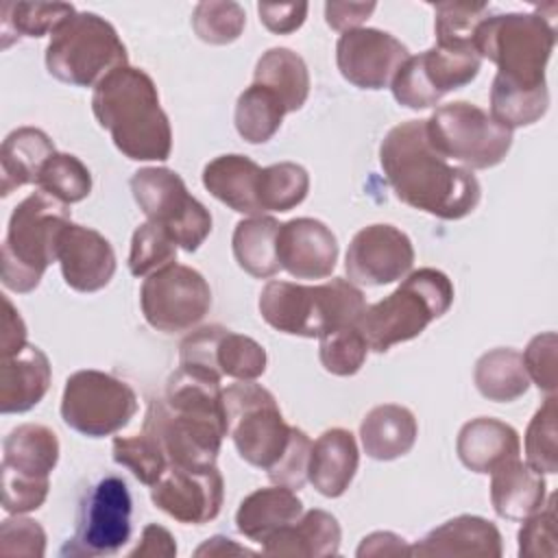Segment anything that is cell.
<instances>
[{"label": "cell", "instance_id": "cell-1", "mask_svg": "<svg viewBox=\"0 0 558 558\" xmlns=\"http://www.w3.org/2000/svg\"><path fill=\"white\" fill-rule=\"evenodd\" d=\"M379 163L401 203L436 218L460 220L480 203L475 174L449 163L429 144L425 120L392 126L381 140Z\"/></svg>", "mask_w": 558, "mask_h": 558}, {"label": "cell", "instance_id": "cell-2", "mask_svg": "<svg viewBox=\"0 0 558 558\" xmlns=\"http://www.w3.org/2000/svg\"><path fill=\"white\" fill-rule=\"evenodd\" d=\"M92 111L116 148L133 161H166L172 129L159 105L155 81L140 68H118L92 94Z\"/></svg>", "mask_w": 558, "mask_h": 558}, {"label": "cell", "instance_id": "cell-3", "mask_svg": "<svg viewBox=\"0 0 558 558\" xmlns=\"http://www.w3.org/2000/svg\"><path fill=\"white\" fill-rule=\"evenodd\" d=\"M257 307L262 318L281 333L320 338L333 329L357 325L366 301L355 283L333 277L318 286L268 281Z\"/></svg>", "mask_w": 558, "mask_h": 558}, {"label": "cell", "instance_id": "cell-4", "mask_svg": "<svg viewBox=\"0 0 558 558\" xmlns=\"http://www.w3.org/2000/svg\"><path fill=\"white\" fill-rule=\"evenodd\" d=\"M70 220V205L44 190L17 203L2 242V286L7 290L26 294L41 283L46 268L57 262V240Z\"/></svg>", "mask_w": 558, "mask_h": 558}, {"label": "cell", "instance_id": "cell-5", "mask_svg": "<svg viewBox=\"0 0 558 558\" xmlns=\"http://www.w3.org/2000/svg\"><path fill=\"white\" fill-rule=\"evenodd\" d=\"M451 303V279L442 270L418 268L408 272L401 286L386 299L366 305L357 327L371 351L386 353L390 347L425 331L432 320L449 312Z\"/></svg>", "mask_w": 558, "mask_h": 558}, {"label": "cell", "instance_id": "cell-6", "mask_svg": "<svg viewBox=\"0 0 558 558\" xmlns=\"http://www.w3.org/2000/svg\"><path fill=\"white\" fill-rule=\"evenodd\" d=\"M556 46V28L541 13L488 15L473 35L480 57L497 65V76L521 85L543 87L545 68Z\"/></svg>", "mask_w": 558, "mask_h": 558}, {"label": "cell", "instance_id": "cell-7", "mask_svg": "<svg viewBox=\"0 0 558 558\" xmlns=\"http://www.w3.org/2000/svg\"><path fill=\"white\" fill-rule=\"evenodd\" d=\"M129 65L126 46L118 31L100 15L76 11L46 46V70L61 83L96 87L107 74Z\"/></svg>", "mask_w": 558, "mask_h": 558}, {"label": "cell", "instance_id": "cell-8", "mask_svg": "<svg viewBox=\"0 0 558 558\" xmlns=\"http://www.w3.org/2000/svg\"><path fill=\"white\" fill-rule=\"evenodd\" d=\"M429 144L466 170H484L501 163L512 146V131L490 113L466 100L440 105L425 120Z\"/></svg>", "mask_w": 558, "mask_h": 558}, {"label": "cell", "instance_id": "cell-9", "mask_svg": "<svg viewBox=\"0 0 558 558\" xmlns=\"http://www.w3.org/2000/svg\"><path fill=\"white\" fill-rule=\"evenodd\" d=\"M222 405L227 434L240 458L268 471L286 451L292 434L272 392L255 381H238L222 390Z\"/></svg>", "mask_w": 558, "mask_h": 558}, {"label": "cell", "instance_id": "cell-10", "mask_svg": "<svg viewBox=\"0 0 558 558\" xmlns=\"http://www.w3.org/2000/svg\"><path fill=\"white\" fill-rule=\"evenodd\" d=\"M131 192L144 216L163 227L183 251H196L211 233L209 209L187 192L174 170L140 168L131 177Z\"/></svg>", "mask_w": 558, "mask_h": 558}, {"label": "cell", "instance_id": "cell-11", "mask_svg": "<svg viewBox=\"0 0 558 558\" xmlns=\"http://www.w3.org/2000/svg\"><path fill=\"white\" fill-rule=\"evenodd\" d=\"M137 412L135 390L102 371L83 368L65 379L61 397L63 423L89 438L120 432Z\"/></svg>", "mask_w": 558, "mask_h": 558}, {"label": "cell", "instance_id": "cell-12", "mask_svg": "<svg viewBox=\"0 0 558 558\" xmlns=\"http://www.w3.org/2000/svg\"><path fill=\"white\" fill-rule=\"evenodd\" d=\"M482 68V57L473 46L434 44L408 61L395 74L390 89L399 105L408 109H427L453 89L469 85Z\"/></svg>", "mask_w": 558, "mask_h": 558}, {"label": "cell", "instance_id": "cell-13", "mask_svg": "<svg viewBox=\"0 0 558 558\" xmlns=\"http://www.w3.org/2000/svg\"><path fill=\"white\" fill-rule=\"evenodd\" d=\"M131 493L122 477L98 480L81 499L76 534L61 549L63 556H111L131 538Z\"/></svg>", "mask_w": 558, "mask_h": 558}, {"label": "cell", "instance_id": "cell-14", "mask_svg": "<svg viewBox=\"0 0 558 558\" xmlns=\"http://www.w3.org/2000/svg\"><path fill=\"white\" fill-rule=\"evenodd\" d=\"M146 323L163 333L194 329L211 307L207 279L183 264H170L148 275L140 290Z\"/></svg>", "mask_w": 558, "mask_h": 558}, {"label": "cell", "instance_id": "cell-15", "mask_svg": "<svg viewBox=\"0 0 558 558\" xmlns=\"http://www.w3.org/2000/svg\"><path fill=\"white\" fill-rule=\"evenodd\" d=\"M414 266L412 240L392 225H368L360 229L344 257V270L351 283L386 286L403 279Z\"/></svg>", "mask_w": 558, "mask_h": 558}, {"label": "cell", "instance_id": "cell-16", "mask_svg": "<svg viewBox=\"0 0 558 558\" xmlns=\"http://www.w3.org/2000/svg\"><path fill=\"white\" fill-rule=\"evenodd\" d=\"M408 57V48L395 35L379 28L360 26L347 31L336 44L340 74L360 89L388 87Z\"/></svg>", "mask_w": 558, "mask_h": 558}, {"label": "cell", "instance_id": "cell-17", "mask_svg": "<svg viewBox=\"0 0 558 558\" xmlns=\"http://www.w3.org/2000/svg\"><path fill=\"white\" fill-rule=\"evenodd\" d=\"M150 499L174 521L203 525L218 517L225 499V482L216 466L196 471L170 464L150 486Z\"/></svg>", "mask_w": 558, "mask_h": 558}, {"label": "cell", "instance_id": "cell-18", "mask_svg": "<svg viewBox=\"0 0 558 558\" xmlns=\"http://www.w3.org/2000/svg\"><path fill=\"white\" fill-rule=\"evenodd\" d=\"M57 262L63 281L76 292H98L109 286L116 272L111 242L96 229L74 225L72 220L59 233Z\"/></svg>", "mask_w": 558, "mask_h": 558}, {"label": "cell", "instance_id": "cell-19", "mask_svg": "<svg viewBox=\"0 0 558 558\" xmlns=\"http://www.w3.org/2000/svg\"><path fill=\"white\" fill-rule=\"evenodd\" d=\"M277 259L296 279H325L338 262L333 231L316 218H292L279 225Z\"/></svg>", "mask_w": 558, "mask_h": 558}, {"label": "cell", "instance_id": "cell-20", "mask_svg": "<svg viewBox=\"0 0 558 558\" xmlns=\"http://www.w3.org/2000/svg\"><path fill=\"white\" fill-rule=\"evenodd\" d=\"M504 551L501 534L493 521L475 514H460L434 527L425 538L410 545V556H488Z\"/></svg>", "mask_w": 558, "mask_h": 558}, {"label": "cell", "instance_id": "cell-21", "mask_svg": "<svg viewBox=\"0 0 558 558\" xmlns=\"http://www.w3.org/2000/svg\"><path fill=\"white\" fill-rule=\"evenodd\" d=\"M52 381V368L48 355L26 344L13 355L2 357L0 366V412L22 414L35 408L48 392Z\"/></svg>", "mask_w": 558, "mask_h": 558}, {"label": "cell", "instance_id": "cell-22", "mask_svg": "<svg viewBox=\"0 0 558 558\" xmlns=\"http://www.w3.org/2000/svg\"><path fill=\"white\" fill-rule=\"evenodd\" d=\"M360 464V451L355 436L349 429H325L314 442L310 453L307 482L323 497H340L355 477Z\"/></svg>", "mask_w": 558, "mask_h": 558}, {"label": "cell", "instance_id": "cell-23", "mask_svg": "<svg viewBox=\"0 0 558 558\" xmlns=\"http://www.w3.org/2000/svg\"><path fill=\"white\" fill-rule=\"evenodd\" d=\"M262 168L244 155H220L203 168L205 190L238 214L264 216L259 203Z\"/></svg>", "mask_w": 558, "mask_h": 558}, {"label": "cell", "instance_id": "cell-24", "mask_svg": "<svg viewBox=\"0 0 558 558\" xmlns=\"http://www.w3.org/2000/svg\"><path fill=\"white\" fill-rule=\"evenodd\" d=\"M301 514L303 501L296 497V490L275 484L270 488H257L242 499L235 512V527L244 538L264 545Z\"/></svg>", "mask_w": 558, "mask_h": 558}, {"label": "cell", "instance_id": "cell-25", "mask_svg": "<svg viewBox=\"0 0 558 558\" xmlns=\"http://www.w3.org/2000/svg\"><path fill=\"white\" fill-rule=\"evenodd\" d=\"M456 451L469 471L493 473L499 464L519 456L521 442L512 425L499 418L480 416L462 425Z\"/></svg>", "mask_w": 558, "mask_h": 558}, {"label": "cell", "instance_id": "cell-26", "mask_svg": "<svg viewBox=\"0 0 558 558\" xmlns=\"http://www.w3.org/2000/svg\"><path fill=\"white\" fill-rule=\"evenodd\" d=\"M545 477L519 456L490 473V504L501 519L523 521L545 504Z\"/></svg>", "mask_w": 558, "mask_h": 558}, {"label": "cell", "instance_id": "cell-27", "mask_svg": "<svg viewBox=\"0 0 558 558\" xmlns=\"http://www.w3.org/2000/svg\"><path fill=\"white\" fill-rule=\"evenodd\" d=\"M57 462L59 438L46 425H17L2 440V473L31 480H48Z\"/></svg>", "mask_w": 558, "mask_h": 558}, {"label": "cell", "instance_id": "cell-28", "mask_svg": "<svg viewBox=\"0 0 558 558\" xmlns=\"http://www.w3.org/2000/svg\"><path fill=\"white\" fill-rule=\"evenodd\" d=\"M340 523L325 510H307L292 525L277 532L262 545L266 556H336L340 549Z\"/></svg>", "mask_w": 558, "mask_h": 558}, {"label": "cell", "instance_id": "cell-29", "mask_svg": "<svg viewBox=\"0 0 558 558\" xmlns=\"http://www.w3.org/2000/svg\"><path fill=\"white\" fill-rule=\"evenodd\" d=\"M418 425L414 414L397 403H381L366 412L360 423V440L368 458L397 460L416 442Z\"/></svg>", "mask_w": 558, "mask_h": 558}, {"label": "cell", "instance_id": "cell-30", "mask_svg": "<svg viewBox=\"0 0 558 558\" xmlns=\"http://www.w3.org/2000/svg\"><path fill=\"white\" fill-rule=\"evenodd\" d=\"M57 153L52 140L35 126L11 131L0 148V194L9 196L22 185L35 183L41 166Z\"/></svg>", "mask_w": 558, "mask_h": 558}, {"label": "cell", "instance_id": "cell-31", "mask_svg": "<svg viewBox=\"0 0 558 558\" xmlns=\"http://www.w3.org/2000/svg\"><path fill=\"white\" fill-rule=\"evenodd\" d=\"M253 83L275 92L288 113L299 111L310 96L307 65L290 48L266 50L255 63Z\"/></svg>", "mask_w": 558, "mask_h": 558}, {"label": "cell", "instance_id": "cell-32", "mask_svg": "<svg viewBox=\"0 0 558 558\" xmlns=\"http://www.w3.org/2000/svg\"><path fill=\"white\" fill-rule=\"evenodd\" d=\"M279 222L272 216H251L233 229L231 248L238 266L257 279H268L281 270L277 259Z\"/></svg>", "mask_w": 558, "mask_h": 558}, {"label": "cell", "instance_id": "cell-33", "mask_svg": "<svg viewBox=\"0 0 558 558\" xmlns=\"http://www.w3.org/2000/svg\"><path fill=\"white\" fill-rule=\"evenodd\" d=\"M473 379L480 395L497 403L517 401L530 388V377L521 353L506 347L484 353L475 362Z\"/></svg>", "mask_w": 558, "mask_h": 558}, {"label": "cell", "instance_id": "cell-34", "mask_svg": "<svg viewBox=\"0 0 558 558\" xmlns=\"http://www.w3.org/2000/svg\"><path fill=\"white\" fill-rule=\"evenodd\" d=\"M549 107L547 85L521 87L495 74L490 87V116L506 129H521L538 122Z\"/></svg>", "mask_w": 558, "mask_h": 558}, {"label": "cell", "instance_id": "cell-35", "mask_svg": "<svg viewBox=\"0 0 558 558\" xmlns=\"http://www.w3.org/2000/svg\"><path fill=\"white\" fill-rule=\"evenodd\" d=\"M286 113L275 92L253 83L238 96L233 113L235 131L248 144H264L279 131Z\"/></svg>", "mask_w": 558, "mask_h": 558}, {"label": "cell", "instance_id": "cell-36", "mask_svg": "<svg viewBox=\"0 0 558 558\" xmlns=\"http://www.w3.org/2000/svg\"><path fill=\"white\" fill-rule=\"evenodd\" d=\"M76 9L68 2H4L2 4V46L17 37L52 35Z\"/></svg>", "mask_w": 558, "mask_h": 558}, {"label": "cell", "instance_id": "cell-37", "mask_svg": "<svg viewBox=\"0 0 558 558\" xmlns=\"http://www.w3.org/2000/svg\"><path fill=\"white\" fill-rule=\"evenodd\" d=\"M111 449L116 464L126 466L146 486H153L170 466L159 438L146 427L133 436H116Z\"/></svg>", "mask_w": 558, "mask_h": 558}, {"label": "cell", "instance_id": "cell-38", "mask_svg": "<svg viewBox=\"0 0 558 558\" xmlns=\"http://www.w3.org/2000/svg\"><path fill=\"white\" fill-rule=\"evenodd\" d=\"M310 190V174L303 166L279 161L262 168L259 203L264 211H290L301 205Z\"/></svg>", "mask_w": 558, "mask_h": 558}, {"label": "cell", "instance_id": "cell-39", "mask_svg": "<svg viewBox=\"0 0 558 558\" xmlns=\"http://www.w3.org/2000/svg\"><path fill=\"white\" fill-rule=\"evenodd\" d=\"M35 185L65 205L81 203L92 192L89 168L70 153H54L39 170Z\"/></svg>", "mask_w": 558, "mask_h": 558}, {"label": "cell", "instance_id": "cell-40", "mask_svg": "<svg viewBox=\"0 0 558 558\" xmlns=\"http://www.w3.org/2000/svg\"><path fill=\"white\" fill-rule=\"evenodd\" d=\"M246 26L244 9L233 0H205L194 7L192 28L196 37L211 46L233 44Z\"/></svg>", "mask_w": 558, "mask_h": 558}, {"label": "cell", "instance_id": "cell-41", "mask_svg": "<svg viewBox=\"0 0 558 558\" xmlns=\"http://www.w3.org/2000/svg\"><path fill=\"white\" fill-rule=\"evenodd\" d=\"M177 242L170 233L146 220L142 222L131 238V253H129V270L133 277H148L170 264L177 262Z\"/></svg>", "mask_w": 558, "mask_h": 558}, {"label": "cell", "instance_id": "cell-42", "mask_svg": "<svg viewBox=\"0 0 558 558\" xmlns=\"http://www.w3.org/2000/svg\"><path fill=\"white\" fill-rule=\"evenodd\" d=\"M266 349L242 333L227 329L216 349V364L220 375L238 381H255L266 371Z\"/></svg>", "mask_w": 558, "mask_h": 558}, {"label": "cell", "instance_id": "cell-43", "mask_svg": "<svg viewBox=\"0 0 558 558\" xmlns=\"http://www.w3.org/2000/svg\"><path fill=\"white\" fill-rule=\"evenodd\" d=\"M318 357L327 373L338 377L355 375L368 355L366 338L357 325L333 329L318 338Z\"/></svg>", "mask_w": 558, "mask_h": 558}, {"label": "cell", "instance_id": "cell-44", "mask_svg": "<svg viewBox=\"0 0 558 558\" xmlns=\"http://www.w3.org/2000/svg\"><path fill=\"white\" fill-rule=\"evenodd\" d=\"M556 395L547 397L545 403L532 416L525 432V458L527 464L538 473L558 471V429H556Z\"/></svg>", "mask_w": 558, "mask_h": 558}, {"label": "cell", "instance_id": "cell-45", "mask_svg": "<svg viewBox=\"0 0 558 558\" xmlns=\"http://www.w3.org/2000/svg\"><path fill=\"white\" fill-rule=\"evenodd\" d=\"M436 44L473 46L475 28L490 15L484 2H438L434 4Z\"/></svg>", "mask_w": 558, "mask_h": 558}, {"label": "cell", "instance_id": "cell-46", "mask_svg": "<svg viewBox=\"0 0 558 558\" xmlns=\"http://www.w3.org/2000/svg\"><path fill=\"white\" fill-rule=\"evenodd\" d=\"M521 558H556V493L519 530Z\"/></svg>", "mask_w": 558, "mask_h": 558}, {"label": "cell", "instance_id": "cell-47", "mask_svg": "<svg viewBox=\"0 0 558 558\" xmlns=\"http://www.w3.org/2000/svg\"><path fill=\"white\" fill-rule=\"evenodd\" d=\"M227 327L207 325L183 338L179 347V368L220 381L222 375L216 364V349Z\"/></svg>", "mask_w": 558, "mask_h": 558}, {"label": "cell", "instance_id": "cell-48", "mask_svg": "<svg viewBox=\"0 0 558 558\" xmlns=\"http://www.w3.org/2000/svg\"><path fill=\"white\" fill-rule=\"evenodd\" d=\"M556 351H558L556 333L545 331V333L534 336L527 342L525 351L521 353L530 381H534L536 388L543 390L547 397L556 395V388H558V366H556L558 357H556Z\"/></svg>", "mask_w": 558, "mask_h": 558}, {"label": "cell", "instance_id": "cell-49", "mask_svg": "<svg viewBox=\"0 0 558 558\" xmlns=\"http://www.w3.org/2000/svg\"><path fill=\"white\" fill-rule=\"evenodd\" d=\"M312 440L299 427H292L290 440L281 458L266 471L268 480L277 486H286L290 490H301L307 482Z\"/></svg>", "mask_w": 558, "mask_h": 558}, {"label": "cell", "instance_id": "cell-50", "mask_svg": "<svg viewBox=\"0 0 558 558\" xmlns=\"http://www.w3.org/2000/svg\"><path fill=\"white\" fill-rule=\"evenodd\" d=\"M0 554L41 558L46 554L44 527L37 521L20 514L4 519L0 525Z\"/></svg>", "mask_w": 558, "mask_h": 558}, {"label": "cell", "instance_id": "cell-51", "mask_svg": "<svg viewBox=\"0 0 558 558\" xmlns=\"http://www.w3.org/2000/svg\"><path fill=\"white\" fill-rule=\"evenodd\" d=\"M50 480H31L2 473V508L9 514H26L44 506Z\"/></svg>", "mask_w": 558, "mask_h": 558}, {"label": "cell", "instance_id": "cell-52", "mask_svg": "<svg viewBox=\"0 0 558 558\" xmlns=\"http://www.w3.org/2000/svg\"><path fill=\"white\" fill-rule=\"evenodd\" d=\"M307 2H259V22L275 35H288L303 26L307 17Z\"/></svg>", "mask_w": 558, "mask_h": 558}, {"label": "cell", "instance_id": "cell-53", "mask_svg": "<svg viewBox=\"0 0 558 558\" xmlns=\"http://www.w3.org/2000/svg\"><path fill=\"white\" fill-rule=\"evenodd\" d=\"M377 9L375 2H327L325 4V22L340 33L360 28L362 22L371 17Z\"/></svg>", "mask_w": 558, "mask_h": 558}, {"label": "cell", "instance_id": "cell-54", "mask_svg": "<svg viewBox=\"0 0 558 558\" xmlns=\"http://www.w3.org/2000/svg\"><path fill=\"white\" fill-rule=\"evenodd\" d=\"M131 558H137V556H159V558H172L177 556V543H174V536L157 525V523H148L144 530H142V541L137 543V547L129 554Z\"/></svg>", "mask_w": 558, "mask_h": 558}, {"label": "cell", "instance_id": "cell-55", "mask_svg": "<svg viewBox=\"0 0 558 558\" xmlns=\"http://www.w3.org/2000/svg\"><path fill=\"white\" fill-rule=\"evenodd\" d=\"M4 305V316H2V336H0V353L2 357L17 353L20 349H24L26 342V325L20 316V312L13 307V303L4 296L2 299Z\"/></svg>", "mask_w": 558, "mask_h": 558}, {"label": "cell", "instance_id": "cell-56", "mask_svg": "<svg viewBox=\"0 0 558 558\" xmlns=\"http://www.w3.org/2000/svg\"><path fill=\"white\" fill-rule=\"evenodd\" d=\"M357 558H371V556H399L410 554V545L403 536L395 532H373L362 538L357 547Z\"/></svg>", "mask_w": 558, "mask_h": 558}, {"label": "cell", "instance_id": "cell-57", "mask_svg": "<svg viewBox=\"0 0 558 558\" xmlns=\"http://www.w3.org/2000/svg\"><path fill=\"white\" fill-rule=\"evenodd\" d=\"M225 554H246V556H253L255 551L233 543L231 538L227 536H211L207 538L198 549H196V556H225Z\"/></svg>", "mask_w": 558, "mask_h": 558}]
</instances>
